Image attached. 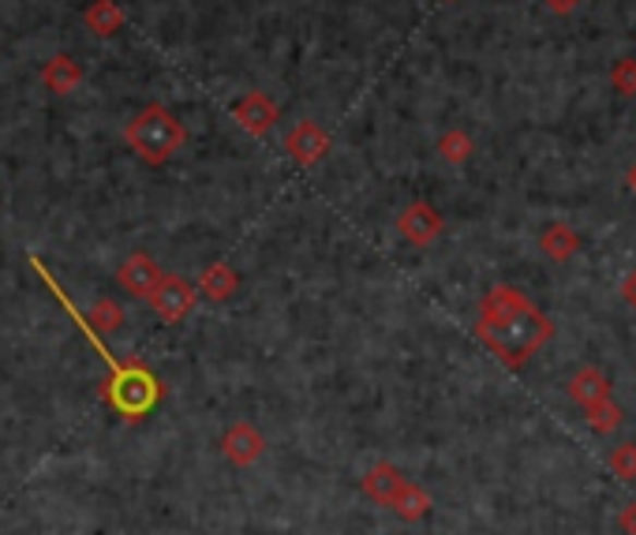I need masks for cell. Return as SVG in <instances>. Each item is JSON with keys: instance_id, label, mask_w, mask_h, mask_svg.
Here are the masks:
<instances>
[{"instance_id": "e0dca14e", "label": "cell", "mask_w": 636, "mask_h": 535, "mask_svg": "<svg viewBox=\"0 0 636 535\" xmlns=\"http://www.w3.org/2000/svg\"><path fill=\"white\" fill-rule=\"evenodd\" d=\"M573 397L584 401V405H599V401H607V382H603V374L599 371H580L577 379H573Z\"/></svg>"}, {"instance_id": "7402d4cb", "label": "cell", "mask_w": 636, "mask_h": 535, "mask_svg": "<svg viewBox=\"0 0 636 535\" xmlns=\"http://www.w3.org/2000/svg\"><path fill=\"white\" fill-rule=\"evenodd\" d=\"M625 180H629V188L636 191V162L629 165V173H625Z\"/></svg>"}, {"instance_id": "d6986e66", "label": "cell", "mask_w": 636, "mask_h": 535, "mask_svg": "<svg viewBox=\"0 0 636 535\" xmlns=\"http://www.w3.org/2000/svg\"><path fill=\"white\" fill-rule=\"evenodd\" d=\"M610 86L625 98H636V57H622L610 68Z\"/></svg>"}, {"instance_id": "44dd1931", "label": "cell", "mask_w": 636, "mask_h": 535, "mask_svg": "<svg viewBox=\"0 0 636 535\" xmlns=\"http://www.w3.org/2000/svg\"><path fill=\"white\" fill-rule=\"evenodd\" d=\"M625 300H629L636 307V270L629 274V281H625Z\"/></svg>"}, {"instance_id": "7a4b0ae2", "label": "cell", "mask_w": 636, "mask_h": 535, "mask_svg": "<svg viewBox=\"0 0 636 535\" xmlns=\"http://www.w3.org/2000/svg\"><path fill=\"white\" fill-rule=\"evenodd\" d=\"M31 262H34V270H38V274L46 277V285L53 288V296L60 300V307H64V311H72V319L80 322V330L86 333V337H91V345L98 348L101 356H106V364H109L106 401H109V405L117 408L120 416H128V419L146 416V412H151L154 405H158V397H161V382L154 379V374L146 371L143 364H120V359H112V356L106 353V345H101V337H98V333H94V326H91V322H86V314L75 311V304L68 300L64 288H60L53 277H49V270L41 266L38 259H31Z\"/></svg>"}, {"instance_id": "603a6c76", "label": "cell", "mask_w": 636, "mask_h": 535, "mask_svg": "<svg viewBox=\"0 0 636 535\" xmlns=\"http://www.w3.org/2000/svg\"><path fill=\"white\" fill-rule=\"evenodd\" d=\"M446 4H457V0H446Z\"/></svg>"}, {"instance_id": "9a60e30c", "label": "cell", "mask_w": 636, "mask_h": 535, "mask_svg": "<svg viewBox=\"0 0 636 535\" xmlns=\"http://www.w3.org/2000/svg\"><path fill=\"white\" fill-rule=\"evenodd\" d=\"M543 251L551 259H557V262H565V259H573L577 255V248H580V236L569 229V225H551V229L543 233Z\"/></svg>"}, {"instance_id": "5bb4252c", "label": "cell", "mask_w": 636, "mask_h": 535, "mask_svg": "<svg viewBox=\"0 0 636 535\" xmlns=\"http://www.w3.org/2000/svg\"><path fill=\"white\" fill-rule=\"evenodd\" d=\"M389 510H394L400 521H420V516L431 510V498H427L423 490L412 484V479H405L400 490H397V498L389 502Z\"/></svg>"}, {"instance_id": "ac0fdd59", "label": "cell", "mask_w": 636, "mask_h": 535, "mask_svg": "<svg viewBox=\"0 0 636 535\" xmlns=\"http://www.w3.org/2000/svg\"><path fill=\"white\" fill-rule=\"evenodd\" d=\"M91 326L101 330V333H112L124 326V311L117 307V300H98L91 307Z\"/></svg>"}, {"instance_id": "4fadbf2b", "label": "cell", "mask_w": 636, "mask_h": 535, "mask_svg": "<svg viewBox=\"0 0 636 535\" xmlns=\"http://www.w3.org/2000/svg\"><path fill=\"white\" fill-rule=\"evenodd\" d=\"M86 31H94L98 38H112L124 26V8L117 0H91V8L83 12Z\"/></svg>"}, {"instance_id": "52a82bcc", "label": "cell", "mask_w": 636, "mask_h": 535, "mask_svg": "<svg viewBox=\"0 0 636 535\" xmlns=\"http://www.w3.org/2000/svg\"><path fill=\"white\" fill-rule=\"evenodd\" d=\"M397 233L405 236L412 248H431V243L442 236V214L431 203H412V206L400 210Z\"/></svg>"}, {"instance_id": "2e32d148", "label": "cell", "mask_w": 636, "mask_h": 535, "mask_svg": "<svg viewBox=\"0 0 636 535\" xmlns=\"http://www.w3.org/2000/svg\"><path fill=\"white\" fill-rule=\"evenodd\" d=\"M472 151H476L472 135L460 128H453L439 139V154H442V162H449V165H465L468 157H472Z\"/></svg>"}, {"instance_id": "6da1fadb", "label": "cell", "mask_w": 636, "mask_h": 535, "mask_svg": "<svg viewBox=\"0 0 636 535\" xmlns=\"http://www.w3.org/2000/svg\"><path fill=\"white\" fill-rule=\"evenodd\" d=\"M551 333H554L551 319L513 285H494L483 296V304H479L476 337L505 367H520L525 359H531L551 341Z\"/></svg>"}, {"instance_id": "30bf717a", "label": "cell", "mask_w": 636, "mask_h": 535, "mask_svg": "<svg viewBox=\"0 0 636 535\" xmlns=\"http://www.w3.org/2000/svg\"><path fill=\"white\" fill-rule=\"evenodd\" d=\"M237 285H240V277H237V270H232L229 262H211V266L199 274L195 293L203 296V300H211V304H225L232 293H237Z\"/></svg>"}, {"instance_id": "8fae6325", "label": "cell", "mask_w": 636, "mask_h": 535, "mask_svg": "<svg viewBox=\"0 0 636 535\" xmlns=\"http://www.w3.org/2000/svg\"><path fill=\"white\" fill-rule=\"evenodd\" d=\"M41 83H46V91H53V94H72L75 86L83 83L80 60H72L68 52H57V57L46 60V68H41Z\"/></svg>"}, {"instance_id": "ba28073f", "label": "cell", "mask_w": 636, "mask_h": 535, "mask_svg": "<svg viewBox=\"0 0 636 535\" xmlns=\"http://www.w3.org/2000/svg\"><path fill=\"white\" fill-rule=\"evenodd\" d=\"M232 117H237V124L248 131V135L263 139V135H269V131H274L277 120H281V109H277V102H269L263 91H251L248 98L237 102Z\"/></svg>"}, {"instance_id": "3957f363", "label": "cell", "mask_w": 636, "mask_h": 535, "mask_svg": "<svg viewBox=\"0 0 636 535\" xmlns=\"http://www.w3.org/2000/svg\"><path fill=\"white\" fill-rule=\"evenodd\" d=\"M128 146L139 154V162L146 165H165L180 146L188 143V131L177 120V112L165 109V105H143L124 128Z\"/></svg>"}, {"instance_id": "7c38bea8", "label": "cell", "mask_w": 636, "mask_h": 535, "mask_svg": "<svg viewBox=\"0 0 636 535\" xmlns=\"http://www.w3.org/2000/svg\"><path fill=\"white\" fill-rule=\"evenodd\" d=\"M400 484H405V476H400L394 464H374L368 476H363V495L374 498V502L386 506V510H389V502L397 498Z\"/></svg>"}, {"instance_id": "5b68a950", "label": "cell", "mask_w": 636, "mask_h": 535, "mask_svg": "<svg viewBox=\"0 0 636 535\" xmlns=\"http://www.w3.org/2000/svg\"><path fill=\"white\" fill-rule=\"evenodd\" d=\"M329 151H334V139H329L315 120H300V124H292V131L285 135V154H289L296 165H303V169L319 165Z\"/></svg>"}, {"instance_id": "8992f818", "label": "cell", "mask_w": 636, "mask_h": 535, "mask_svg": "<svg viewBox=\"0 0 636 535\" xmlns=\"http://www.w3.org/2000/svg\"><path fill=\"white\" fill-rule=\"evenodd\" d=\"M221 453H225V461L237 464V468H251V464L266 453V438L255 424L240 419V424H232L229 431L221 435Z\"/></svg>"}, {"instance_id": "277c9868", "label": "cell", "mask_w": 636, "mask_h": 535, "mask_svg": "<svg viewBox=\"0 0 636 535\" xmlns=\"http://www.w3.org/2000/svg\"><path fill=\"white\" fill-rule=\"evenodd\" d=\"M146 304H151V311L158 314L161 322H184L188 314L195 311L199 293H195V285H191L188 277L161 274L158 288H154V293L146 296Z\"/></svg>"}, {"instance_id": "ffe728a7", "label": "cell", "mask_w": 636, "mask_h": 535, "mask_svg": "<svg viewBox=\"0 0 636 535\" xmlns=\"http://www.w3.org/2000/svg\"><path fill=\"white\" fill-rule=\"evenodd\" d=\"M547 4H551V12H557V15H569L573 8L580 4V0H547Z\"/></svg>"}, {"instance_id": "9c48e42d", "label": "cell", "mask_w": 636, "mask_h": 535, "mask_svg": "<svg viewBox=\"0 0 636 535\" xmlns=\"http://www.w3.org/2000/svg\"><path fill=\"white\" fill-rule=\"evenodd\" d=\"M161 274H165V270L158 266V262H154L151 255H143V251H135V255H128L124 262H120L117 285L124 288V293L139 296V300H146V296L158 288Z\"/></svg>"}]
</instances>
